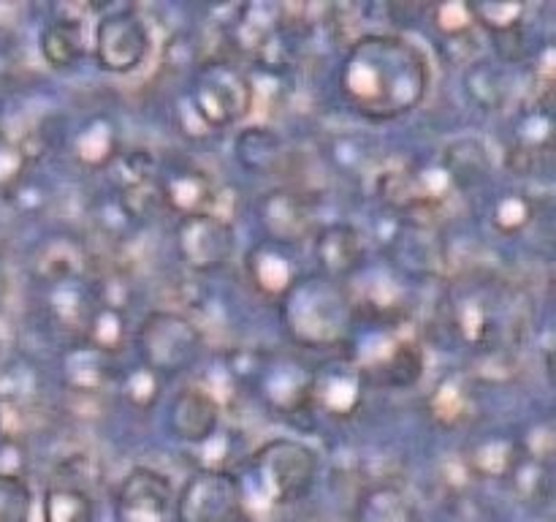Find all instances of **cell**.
Wrapping results in <instances>:
<instances>
[{
	"instance_id": "cell-20",
	"label": "cell",
	"mask_w": 556,
	"mask_h": 522,
	"mask_svg": "<svg viewBox=\"0 0 556 522\" xmlns=\"http://www.w3.org/2000/svg\"><path fill=\"white\" fill-rule=\"evenodd\" d=\"M60 384L76 400H98L106 391V386L117 378L114 373V359L103 357L85 340H74L65 346L58 359Z\"/></svg>"
},
{
	"instance_id": "cell-10",
	"label": "cell",
	"mask_w": 556,
	"mask_h": 522,
	"mask_svg": "<svg viewBox=\"0 0 556 522\" xmlns=\"http://www.w3.org/2000/svg\"><path fill=\"white\" fill-rule=\"evenodd\" d=\"M174 250L185 270L210 275L233 261L237 253V228L217 212H195L179 217L174 226Z\"/></svg>"
},
{
	"instance_id": "cell-42",
	"label": "cell",
	"mask_w": 556,
	"mask_h": 522,
	"mask_svg": "<svg viewBox=\"0 0 556 522\" xmlns=\"http://www.w3.org/2000/svg\"><path fill=\"white\" fill-rule=\"evenodd\" d=\"M5 294V264H3V259H0V297H3Z\"/></svg>"
},
{
	"instance_id": "cell-1",
	"label": "cell",
	"mask_w": 556,
	"mask_h": 522,
	"mask_svg": "<svg viewBox=\"0 0 556 522\" xmlns=\"http://www.w3.org/2000/svg\"><path fill=\"white\" fill-rule=\"evenodd\" d=\"M427 52L400 33L358 36L337 69V92L351 112L372 123L407 117L429 96Z\"/></svg>"
},
{
	"instance_id": "cell-35",
	"label": "cell",
	"mask_w": 556,
	"mask_h": 522,
	"mask_svg": "<svg viewBox=\"0 0 556 522\" xmlns=\"http://www.w3.org/2000/svg\"><path fill=\"white\" fill-rule=\"evenodd\" d=\"M508 484L521 504H548V498H552V465H548V462L530 460V457L521 455L514 473L508 476Z\"/></svg>"
},
{
	"instance_id": "cell-13",
	"label": "cell",
	"mask_w": 556,
	"mask_h": 522,
	"mask_svg": "<svg viewBox=\"0 0 556 522\" xmlns=\"http://www.w3.org/2000/svg\"><path fill=\"white\" fill-rule=\"evenodd\" d=\"M367 402V381L351 353L324 359L313 370V411L334 422H351Z\"/></svg>"
},
{
	"instance_id": "cell-4",
	"label": "cell",
	"mask_w": 556,
	"mask_h": 522,
	"mask_svg": "<svg viewBox=\"0 0 556 522\" xmlns=\"http://www.w3.org/2000/svg\"><path fill=\"white\" fill-rule=\"evenodd\" d=\"M519 304L514 291L494 281H467L448 297V324L467 346L481 353H497L514 340L519 321Z\"/></svg>"
},
{
	"instance_id": "cell-16",
	"label": "cell",
	"mask_w": 556,
	"mask_h": 522,
	"mask_svg": "<svg viewBox=\"0 0 556 522\" xmlns=\"http://www.w3.org/2000/svg\"><path fill=\"white\" fill-rule=\"evenodd\" d=\"M313 256L318 275L351 283L367 266V239L353 223H320L313 234Z\"/></svg>"
},
{
	"instance_id": "cell-34",
	"label": "cell",
	"mask_w": 556,
	"mask_h": 522,
	"mask_svg": "<svg viewBox=\"0 0 556 522\" xmlns=\"http://www.w3.org/2000/svg\"><path fill=\"white\" fill-rule=\"evenodd\" d=\"M119 391H123V400L128 402L136 411H152V408L161 402L163 386H166V378H161L157 373H152L150 368H144L141 362L130 364L123 373L117 375Z\"/></svg>"
},
{
	"instance_id": "cell-27",
	"label": "cell",
	"mask_w": 556,
	"mask_h": 522,
	"mask_svg": "<svg viewBox=\"0 0 556 522\" xmlns=\"http://www.w3.org/2000/svg\"><path fill=\"white\" fill-rule=\"evenodd\" d=\"M462 90L467 101L481 112H500L510 101V74L503 63L492 58L472 60L462 71Z\"/></svg>"
},
{
	"instance_id": "cell-21",
	"label": "cell",
	"mask_w": 556,
	"mask_h": 522,
	"mask_svg": "<svg viewBox=\"0 0 556 522\" xmlns=\"http://www.w3.org/2000/svg\"><path fill=\"white\" fill-rule=\"evenodd\" d=\"M90 5H54L52 20L43 25L38 36V49L49 69L65 71L81 63L87 54L85 14Z\"/></svg>"
},
{
	"instance_id": "cell-25",
	"label": "cell",
	"mask_w": 556,
	"mask_h": 522,
	"mask_svg": "<svg viewBox=\"0 0 556 522\" xmlns=\"http://www.w3.org/2000/svg\"><path fill=\"white\" fill-rule=\"evenodd\" d=\"M478 413V395L472 381L462 373H448L434 384L427 397V417L438 427L456 430L472 422Z\"/></svg>"
},
{
	"instance_id": "cell-12",
	"label": "cell",
	"mask_w": 556,
	"mask_h": 522,
	"mask_svg": "<svg viewBox=\"0 0 556 522\" xmlns=\"http://www.w3.org/2000/svg\"><path fill=\"white\" fill-rule=\"evenodd\" d=\"M255 217L264 228V239L286 245V248L313 239L320 226L315 196L302 188H288V185L261 194L255 201Z\"/></svg>"
},
{
	"instance_id": "cell-24",
	"label": "cell",
	"mask_w": 556,
	"mask_h": 522,
	"mask_svg": "<svg viewBox=\"0 0 556 522\" xmlns=\"http://www.w3.org/2000/svg\"><path fill=\"white\" fill-rule=\"evenodd\" d=\"M521 460L519 438L508 433H486L467 440L462 449V465L470 476L483 482H508L516 462Z\"/></svg>"
},
{
	"instance_id": "cell-38",
	"label": "cell",
	"mask_w": 556,
	"mask_h": 522,
	"mask_svg": "<svg viewBox=\"0 0 556 522\" xmlns=\"http://www.w3.org/2000/svg\"><path fill=\"white\" fill-rule=\"evenodd\" d=\"M33 493L25 476L0 473V522H30Z\"/></svg>"
},
{
	"instance_id": "cell-30",
	"label": "cell",
	"mask_w": 556,
	"mask_h": 522,
	"mask_svg": "<svg viewBox=\"0 0 556 522\" xmlns=\"http://www.w3.org/2000/svg\"><path fill=\"white\" fill-rule=\"evenodd\" d=\"M416 509L405 489L391 482L369 484L358 493L353 522H416Z\"/></svg>"
},
{
	"instance_id": "cell-7",
	"label": "cell",
	"mask_w": 556,
	"mask_h": 522,
	"mask_svg": "<svg viewBox=\"0 0 556 522\" xmlns=\"http://www.w3.org/2000/svg\"><path fill=\"white\" fill-rule=\"evenodd\" d=\"M130 346L144 368L168 381L199 364L204 353V332L177 310H150L130 335Z\"/></svg>"
},
{
	"instance_id": "cell-19",
	"label": "cell",
	"mask_w": 556,
	"mask_h": 522,
	"mask_svg": "<svg viewBox=\"0 0 556 522\" xmlns=\"http://www.w3.org/2000/svg\"><path fill=\"white\" fill-rule=\"evenodd\" d=\"M244 275L258 297L280 302L291 291L293 283L302 277V272H299V261L291 248L271 243V239H261L244 256Z\"/></svg>"
},
{
	"instance_id": "cell-22",
	"label": "cell",
	"mask_w": 556,
	"mask_h": 522,
	"mask_svg": "<svg viewBox=\"0 0 556 522\" xmlns=\"http://www.w3.org/2000/svg\"><path fill=\"white\" fill-rule=\"evenodd\" d=\"M43 313H47L49 324L54 332H63L65 340L74 343L81 340L90 321L92 310H96V297H92L90 277H76V281L58 283V286L43 288Z\"/></svg>"
},
{
	"instance_id": "cell-9",
	"label": "cell",
	"mask_w": 556,
	"mask_h": 522,
	"mask_svg": "<svg viewBox=\"0 0 556 522\" xmlns=\"http://www.w3.org/2000/svg\"><path fill=\"white\" fill-rule=\"evenodd\" d=\"M98 69L106 74H134L152 49V33L136 5L103 11L92 33Z\"/></svg>"
},
{
	"instance_id": "cell-6",
	"label": "cell",
	"mask_w": 556,
	"mask_h": 522,
	"mask_svg": "<svg viewBox=\"0 0 556 522\" xmlns=\"http://www.w3.org/2000/svg\"><path fill=\"white\" fill-rule=\"evenodd\" d=\"M185 101L210 130H226L242 123L255 109L250 71L231 58H206L195 63Z\"/></svg>"
},
{
	"instance_id": "cell-28",
	"label": "cell",
	"mask_w": 556,
	"mask_h": 522,
	"mask_svg": "<svg viewBox=\"0 0 556 522\" xmlns=\"http://www.w3.org/2000/svg\"><path fill=\"white\" fill-rule=\"evenodd\" d=\"M233 158L248 174H261L269 177L277 174L286 163V141L269 125H250L242 128L233 139Z\"/></svg>"
},
{
	"instance_id": "cell-23",
	"label": "cell",
	"mask_w": 556,
	"mask_h": 522,
	"mask_svg": "<svg viewBox=\"0 0 556 522\" xmlns=\"http://www.w3.org/2000/svg\"><path fill=\"white\" fill-rule=\"evenodd\" d=\"M71 158L87 172H106L109 163L123 152L119 125L112 114H87L71 134Z\"/></svg>"
},
{
	"instance_id": "cell-11",
	"label": "cell",
	"mask_w": 556,
	"mask_h": 522,
	"mask_svg": "<svg viewBox=\"0 0 556 522\" xmlns=\"http://www.w3.org/2000/svg\"><path fill=\"white\" fill-rule=\"evenodd\" d=\"M351 359L358 364L367 386L386 389H410L427 370V357L418 340L396 335L394 330H378V335L369 337L367 351L351 353Z\"/></svg>"
},
{
	"instance_id": "cell-29",
	"label": "cell",
	"mask_w": 556,
	"mask_h": 522,
	"mask_svg": "<svg viewBox=\"0 0 556 522\" xmlns=\"http://www.w3.org/2000/svg\"><path fill=\"white\" fill-rule=\"evenodd\" d=\"M282 9L271 3H244L233 11L231 22H228V38H231L233 49L237 52L250 54L255 58L261 49V44L277 30V25L282 22Z\"/></svg>"
},
{
	"instance_id": "cell-8",
	"label": "cell",
	"mask_w": 556,
	"mask_h": 522,
	"mask_svg": "<svg viewBox=\"0 0 556 522\" xmlns=\"http://www.w3.org/2000/svg\"><path fill=\"white\" fill-rule=\"evenodd\" d=\"M174 522H253L239 473L195 468L174 498Z\"/></svg>"
},
{
	"instance_id": "cell-43",
	"label": "cell",
	"mask_w": 556,
	"mask_h": 522,
	"mask_svg": "<svg viewBox=\"0 0 556 522\" xmlns=\"http://www.w3.org/2000/svg\"><path fill=\"white\" fill-rule=\"evenodd\" d=\"M0 357H3V343H0Z\"/></svg>"
},
{
	"instance_id": "cell-15",
	"label": "cell",
	"mask_w": 556,
	"mask_h": 522,
	"mask_svg": "<svg viewBox=\"0 0 556 522\" xmlns=\"http://www.w3.org/2000/svg\"><path fill=\"white\" fill-rule=\"evenodd\" d=\"M114 509L117 522H168L174 514L172 478L150 465L130 468L114 495Z\"/></svg>"
},
{
	"instance_id": "cell-18",
	"label": "cell",
	"mask_w": 556,
	"mask_h": 522,
	"mask_svg": "<svg viewBox=\"0 0 556 522\" xmlns=\"http://www.w3.org/2000/svg\"><path fill=\"white\" fill-rule=\"evenodd\" d=\"M223 408L220 400L204 386H182L177 395L168 400L166 427L172 438L182 440L188 446H204L220 430Z\"/></svg>"
},
{
	"instance_id": "cell-17",
	"label": "cell",
	"mask_w": 556,
	"mask_h": 522,
	"mask_svg": "<svg viewBox=\"0 0 556 522\" xmlns=\"http://www.w3.org/2000/svg\"><path fill=\"white\" fill-rule=\"evenodd\" d=\"M90 261L85 239L76 237L74 232H52L33 245L30 277L41 288L76 281V277H90Z\"/></svg>"
},
{
	"instance_id": "cell-39",
	"label": "cell",
	"mask_w": 556,
	"mask_h": 522,
	"mask_svg": "<svg viewBox=\"0 0 556 522\" xmlns=\"http://www.w3.org/2000/svg\"><path fill=\"white\" fill-rule=\"evenodd\" d=\"M33 156L22 139L0 130V194H9L27 172H30Z\"/></svg>"
},
{
	"instance_id": "cell-40",
	"label": "cell",
	"mask_w": 556,
	"mask_h": 522,
	"mask_svg": "<svg viewBox=\"0 0 556 522\" xmlns=\"http://www.w3.org/2000/svg\"><path fill=\"white\" fill-rule=\"evenodd\" d=\"M96 226L101 228L106 237H125L130 228H136L139 223L130 217V212L119 204L117 196H109V199L98 201L96 204Z\"/></svg>"
},
{
	"instance_id": "cell-3",
	"label": "cell",
	"mask_w": 556,
	"mask_h": 522,
	"mask_svg": "<svg viewBox=\"0 0 556 522\" xmlns=\"http://www.w3.org/2000/svg\"><path fill=\"white\" fill-rule=\"evenodd\" d=\"M320 455L296 438H271L248 457V476L242 478L244 498L266 506L302 504L318 484Z\"/></svg>"
},
{
	"instance_id": "cell-32",
	"label": "cell",
	"mask_w": 556,
	"mask_h": 522,
	"mask_svg": "<svg viewBox=\"0 0 556 522\" xmlns=\"http://www.w3.org/2000/svg\"><path fill=\"white\" fill-rule=\"evenodd\" d=\"M130 335H134V330L128 326V313L96 304L81 340L96 348V351H101L103 357L114 359L125 351V346L130 343Z\"/></svg>"
},
{
	"instance_id": "cell-5",
	"label": "cell",
	"mask_w": 556,
	"mask_h": 522,
	"mask_svg": "<svg viewBox=\"0 0 556 522\" xmlns=\"http://www.w3.org/2000/svg\"><path fill=\"white\" fill-rule=\"evenodd\" d=\"M248 370L228 364L233 381H248L266 411L280 419H296L313 411V364L293 351L244 353Z\"/></svg>"
},
{
	"instance_id": "cell-37",
	"label": "cell",
	"mask_w": 556,
	"mask_h": 522,
	"mask_svg": "<svg viewBox=\"0 0 556 522\" xmlns=\"http://www.w3.org/2000/svg\"><path fill=\"white\" fill-rule=\"evenodd\" d=\"M427 16L443 41H459L478 27L472 20L470 3H438L427 11Z\"/></svg>"
},
{
	"instance_id": "cell-31",
	"label": "cell",
	"mask_w": 556,
	"mask_h": 522,
	"mask_svg": "<svg viewBox=\"0 0 556 522\" xmlns=\"http://www.w3.org/2000/svg\"><path fill=\"white\" fill-rule=\"evenodd\" d=\"M41 522H96V500L90 489L54 478L43 489Z\"/></svg>"
},
{
	"instance_id": "cell-2",
	"label": "cell",
	"mask_w": 556,
	"mask_h": 522,
	"mask_svg": "<svg viewBox=\"0 0 556 522\" xmlns=\"http://www.w3.org/2000/svg\"><path fill=\"white\" fill-rule=\"evenodd\" d=\"M280 324L288 340L304 351H334L351 346L356 335V308L348 283L302 275L280 299Z\"/></svg>"
},
{
	"instance_id": "cell-14",
	"label": "cell",
	"mask_w": 556,
	"mask_h": 522,
	"mask_svg": "<svg viewBox=\"0 0 556 522\" xmlns=\"http://www.w3.org/2000/svg\"><path fill=\"white\" fill-rule=\"evenodd\" d=\"M155 188L161 207L172 210L177 217L210 212L217 196L212 174L188 158H166L157 163Z\"/></svg>"
},
{
	"instance_id": "cell-41",
	"label": "cell",
	"mask_w": 556,
	"mask_h": 522,
	"mask_svg": "<svg viewBox=\"0 0 556 522\" xmlns=\"http://www.w3.org/2000/svg\"><path fill=\"white\" fill-rule=\"evenodd\" d=\"M521 455L530 457V460L538 462H548L552 465L554 460V424L552 419H541V422L532 424L527 430L525 438H519Z\"/></svg>"
},
{
	"instance_id": "cell-26",
	"label": "cell",
	"mask_w": 556,
	"mask_h": 522,
	"mask_svg": "<svg viewBox=\"0 0 556 522\" xmlns=\"http://www.w3.org/2000/svg\"><path fill=\"white\" fill-rule=\"evenodd\" d=\"M443 172L448 174L454 190H472L483 185L492 174V152L486 141L478 136H456L443 147V156L438 158Z\"/></svg>"
},
{
	"instance_id": "cell-36",
	"label": "cell",
	"mask_w": 556,
	"mask_h": 522,
	"mask_svg": "<svg viewBox=\"0 0 556 522\" xmlns=\"http://www.w3.org/2000/svg\"><path fill=\"white\" fill-rule=\"evenodd\" d=\"M472 20L489 30V36H500L514 27H521L527 20V5L516 3V0H476L470 3Z\"/></svg>"
},
{
	"instance_id": "cell-33",
	"label": "cell",
	"mask_w": 556,
	"mask_h": 522,
	"mask_svg": "<svg viewBox=\"0 0 556 522\" xmlns=\"http://www.w3.org/2000/svg\"><path fill=\"white\" fill-rule=\"evenodd\" d=\"M538 215V199L525 190H503L489 204V223L500 237H516L525 232Z\"/></svg>"
},
{
	"instance_id": "cell-44",
	"label": "cell",
	"mask_w": 556,
	"mask_h": 522,
	"mask_svg": "<svg viewBox=\"0 0 556 522\" xmlns=\"http://www.w3.org/2000/svg\"><path fill=\"white\" fill-rule=\"evenodd\" d=\"M416 522H418V520H416Z\"/></svg>"
}]
</instances>
